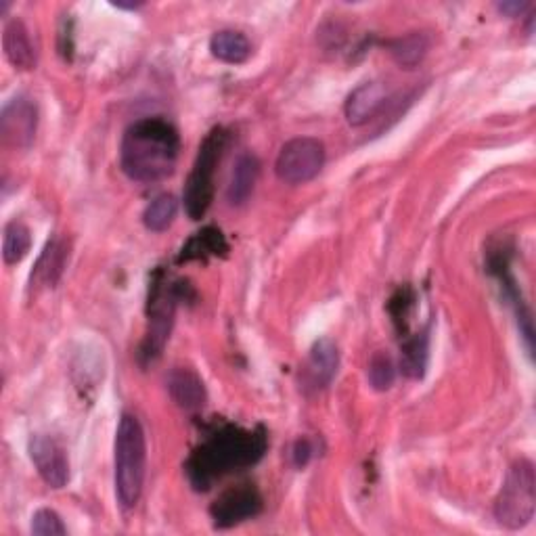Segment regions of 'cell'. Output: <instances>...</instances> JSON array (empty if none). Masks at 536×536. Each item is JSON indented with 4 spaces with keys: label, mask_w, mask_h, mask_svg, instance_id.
<instances>
[{
    "label": "cell",
    "mask_w": 536,
    "mask_h": 536,
    "mask_svg": "<svg viewBox=\"0 0 536 536\" xmlns=\"http://www.w3.org/2000/svg\"><path fill=\"white\" fill-rule=\"evenodd\" d=\"M266 446L268 438L262 428L245 430L231 423L216 428L189 457V482L195 490H208L222 476L258 463L266 453Z\"/></svg>",
    "instance_id": "1"
},
{
    "label": "cell",
    "mask_w": 536,
    "mask_h": 536,
    "mask_svg": "<svg viewBox=\"0 0 536 536\" xmlns=\"http://www.w3.org/2000/svg\"><path fill=\"white\" fill-rule=\"evenodd\" d=\"M181 137L164 118H143L128 126L120 147V166L137 183H158L168 178L178 162Z\"/></svg>",
    "instance_id": "2"
},
{
    "label": "cell",
    "mask_w": 536,
    "mask_h": 536,
    "mask_svg": "<svg viewBox=\"0 0 536 536\" xmlns=\"http://www.w3.org/2000/svg\"><path fill=\"white\" fill-rule=\"evenodd\" d=\"M147 444L141 421L124 413L116 432V495L124 509L139 503L145 484Z\"/></svg>",
    "instance_id": "3"
},
{
    "label": "cell",
    "mask_w": 536,
    "mask_h": 536,
    "mask_svg": "<svg viewBox=\"0 0 536 536\" xmlns=\"http://www.w3.org/2000/svg\"><path fill=\"white\" fill-rule=\"evenodd\" d=\"M229 139H231L229 130L218 126L208 134L204 143H201L199 147V153H197L193 170L187 178L185 193H183L185 210L191 220H201L212 206L216 168L222 160V153H225L229 145Z\"/></svg>",
    "instance_id": "4"
},
{
    "label": "cell",
    "mask_w": 536,
    "mask_h": 536,
    "mask_svg": "<svg viewBox=\"0 0 536 536\" xmlns=\"http://www.w3.org/2000/svg\"><path fill=\"white\" fill-rule=\"evenodd\" d=\"M536 509L534 465L520 459L509 467L507 478L495 499V518L501 526L518 530L530 524Z\"/></svg>",
    "instance_id": "5"
},
{
    "label": "cell",
    "mask_w": 536,
    "mask_h": 536,
    "mask_svg": "<svg viewBox=\"0 0 536 536\" xmlns=\"http://www.w3.org/2000/svg\"><path fill=\"white\" fill-rule=\"evenodd\" d=\"M181 289H183V281L168 283L164 271H158L151 279L149 304H147L149 325H147L145 342L139 352L141 361L145 365L153 363L155 359H160V354L170 338L174 310H176L178 298H181Z\"/></svg>",
    "instance_id": "6"
},
{
    "label": "cell",
    "mask_w": 536,
    "mask_h": 536,
    "mask_svg": "<svg viewBox=\"0 0 536 536\" xmlns=\"http://www.w3.org/2000/svg\"><path fill=\"white\" fill-rule=\"evenodd\" d=\"M325 166V145L319 139L300 137L279 151L275 172L287 185L310 183Z\"/></svg>",
    "instance_id": "7"
},
{
    "label": "cell",
    "mask_w": 536,
    "mask_h": 536,
    "mask_svg": "<svg viewBox=\"0 0 536 536\" xmlns=\"http://www.w3.org/2000/svg\"><path fill=\"white\" fill-rule=\"evenodd\" d=\"M262 511V495L254 484H239L225 490L210 507L216 528H231Z\"/></svg>",
    "instance_id": "8"
},
{
    "label": "cell",
    "mask_w": 536,
    "mask_h": 536,
    "mask_svg": "<svg viewBox=\"0 0 536 536\" xmlns=\"http://www.w3.org/2000/svg\"><path fill=\"white\" fill-rule=\"evenodd\" d=\"M38 126L36 103L24 95L11 99L0 116V139L7 147L28 149L34 143Z\"/></svg>",
    "instance_id": "9"
},
{
    "label": "cell",
    "mask_w": 536,
    "mask_h": 536,
    "mask_svg": "<svg viewBox=\"0 0 536 536\" xmlns=\"http://www.w3.org/2000/svg\"><path fill=\"white\" fill-rule=\"evenodd\" d=\"M28 451L40 478L51 488H63L70 482V461H67L65 449L55 438L42 434L32 436Z\"/></svg>",
    "instance_id": "10"
},
{
    "label": "cell",
    "mask_w": 536,
    "mask_h": 536,
    "mask_svg": "<svg viewBox=\"0 0 536 536\" xmlns=\"http://www.w3.org/2000/svg\"><path fill=\"white\" fill-rule=\"evenodd\" d=\"M340 367V352L333 340L323 338L312 344L306 365L302 369V384L306 390L319 392L325 390Z\"/></svg>",
    "instance_id": "11"
},
{
    "label": "cell",
    "mask_w": 536,
    "mask_h": 536,
    "mask_svg": "<svg viewBox=\"0 0 536 536\" xmlns=\"http://www.w3.org/2000/svg\"><path fill=\"white\" fill-rule=\"evenodd\" d=\"M388 101V86L379 80L363 82L356 86L354 91L346 99L344 114L348 124L352 126H365L369 120H373L379 111L384 109Z\"/></svg>",
    "instance_id": "12"
},
{
    "label": "cell",
    "mask_w": 536,
    "mask_h": 536,
    "mask_svg": "<svg viewBox=\"0 0 536 536\" xmlns=\"http://www.w3.org/2000/svg\"><path fill=\"white\" fill-rule=\"evenodd\" d=\"M168 390L174 402L185 411H197L206 405V388L201 377L185 367H178L168 377Z\"/></svg>",
    "instance_id": "13"
},
{
    "label": "cell",
    "mask_w": 536,
    "mask_h": 536,
    "mask_svg": "<svg viewBox=\"0 0 536 536\" xmlns=\"http://www.w3.org/2000/svg\"><path fill=\"white\" fill-rule=\"evenodd\" d=\"M3 47L7 59L11 61V65L17 67V70H34L36 51L24 21L19 19L9 21L3 30Z\"/></svg>",
    "instance_id": "14"
},
{
    "label": "cell",
    "mask_w": 536,
    "mask_h": 536,
    "mask_svg": "<svg viewBox=\"0 0 536 536\" xmlns=\"http://www.w3.org/2000/svg\"><path fill=\"white\" fill-rule=\"evenodd\" d=\"M229 252V243L222 235L220 229L216 227H206L197 231L185 245L181 248V254H178L176 262H193V260H208L216 256H225Z\"/></svg>",
    "instance_id": "15"
},
{
    "label": "cell",
    "mask_w": 536,
    "mask_h": 536,
    "mask_svg": "<svg viewBox=\"0 0 536 536\" xmlns=\"http://www.w3.org/2000/svg\"><path fill=\"white\" fill-rule=\"evenodd\" d=\"M260 174V162L256 155L252 153H243L237 158L233 176H231V185L227 191V197L231 201V206H243L254 193L256 181Z\"/></svg>",
    "instance_id": "16"
},
{
    "label": "cell",
    "mask_w": 536,
    "mask_h": 536,
    "mask_svg": "<svg viewBox=\"0 0 536 536\" xmlns=\"http://www.w3.org/2000/svg\"><path fill=\"white\" fill-rule=\"evenodd\" d=\"M210 51L216 59L237 65L250 59L252 42L237 30H220L210 40Z\"/></svg>",
    "instance_id": "17"
},
{
    "label": "cell",
    "mask_w": 536,
    "mask_h": 536,
    "mask_svg": "<svg viewBox=\"0 0 536 536\" xmlns=\"http://www.w3.org/2000/svg\"><path fill=\"white\" fill-rule=\"evenodd\" d=\"M400 369L409 379H421L426 375L428 367V352H430V338L428 331H421L411 335L405 340L400 350Z\"/></svg>",
    "instance_id": "18"
},
{
    "label": "cell",
    "mask_w": 536,
    "mask_h": 536,
    "mask_svg": "<svg viewBox=\"0 0 536 536\" xmlns=\"http://www.w3.org/2000/svg\"><path fill=\"white\" fill-rule=\"evenodd\" d=\"M67 256H70V252H67V245L63 239H53L47 243V248H44L40 260H38V266L36 271L32 275V281L40 283V285H57L63 268H65V262H67Z\"/></svg>",
    "instance_id": "19"
},
{
    "label": "cell",
    "mask_w": 536,
    "mask_h": 536,
    "mask_svg": "<svg viewBox=\"0 0 536 536\" xmlns=\"http://www.w3.org/2000/svg\"><path fill=\"white\" fill-rule=\"evenodd\" d=\"M388 49L398 65L407 67V70H413V67L419 65L423 61V57H426V53L430 49V40L426 34L413 32L409 36L392 40L388 44Z\"/></svg>",
    "instance_id": "20"
},
{
    "label": "cell",
    "mask_w": 536,
    "mask_h": 536,
    "mask_svg": "<svg viewBox=\"0 0 536 536\" xmlns=\"http://www.w3.org/2000/svg\"><path fill=\"white\" fill-rule=\"evenodd\" d=\"M178 212V201L174 195H158L143 212V222L145 227L153 233H164L176 218Z\"/></svg>",
    "instance_id": "21"
},
{
    "label": "cell",
    "mask_w": 536,
    "mask_h": 536,
    "mask_svg": "<svg viewBox=\"0 0 536 536\" xmlns=\"http://www.w3.org/2000/svg\"><path fill=\"white\" fill-rule=\"evenodd\" d=\"M32 245V235L30 229L24 225V222H9L5 227V235H3V258L5 264H17L24 260L30 252Z\"/></svg>",
    "instance_id": "22"
},
{
    "label": "cell",
    "mask_w": 536,
    "mask_h": 536,
    "mask_svg": "<svg viewBox=\"0 0 536 536\" xmlns=\"http://www.w3.org/2000/svg\"><path fill=\"white\" fill-rule=\"evenodd\" d=\"M396 367L388 352H375L369 361V384L377 392H386L394 386Z\"/></svg>",
    "instance_id": "23"
},
{
    "label": "cell",
    "mask_w": 536,
    "mask_h": 536,
    "mask_svg": "<svg viewBox=\"0 0 536 536\" xmlns=\"http://www.w3.org/2000/svg\"><path fill=\"white\" fill-rule=\"evenodd\" d=\"M65 532L67 528L53 509H38L32 516V534L36 536H63Z\"/></svg>",
    "instance_id": "24"
},
{
    "label": "cell",
    "mask_w": 536,
    "mask_h": 536,
    "mask_svg": "<svg viewBox=\"0 0 536 536\" xmlns=\"http://www.w3.org/2000/svg\"><path fill=\"white\" fill-rule=\"evenodd\" d=\"M413 304V292L409 287H402L398 289V292L394 294V298L390 300V312L394 317V323L400 327L402 323V329H407V317H409V308Z\"/></svg>",
    "instance_id": "25"
},
{
    "label": "cell",
    "mask_w": 536,
    "mask_h": 536,
    "mask_svg": "<svg viewBox=\"0 0 536 536\" xmlns=\"http://www.w3.org/2000/svg\"><path fill=\"white\" fill-rule=\"evenodd\" d=\"M312 453H315V449H312V442L308 438H300L294 446V463L298 467H304L310 461Z\"/></svg>",
    "instance_id": "26"
},
{
    "label": "cell",
    "mask_w": 536,
    "mask_h": 536,
    "mask_svg": "<svg viewBox=\"0 0 536 536\" xmlns=\"http://www.w3.org/2000/svg\"><path fill=\"white\" fill-rule=\"evenodd\" d=\"M528 7H530L528 3H503V5H499V11L505 13V15H509V17H518Z\"/></svg>",
    "instance_id": "27"
}]
</instances>
